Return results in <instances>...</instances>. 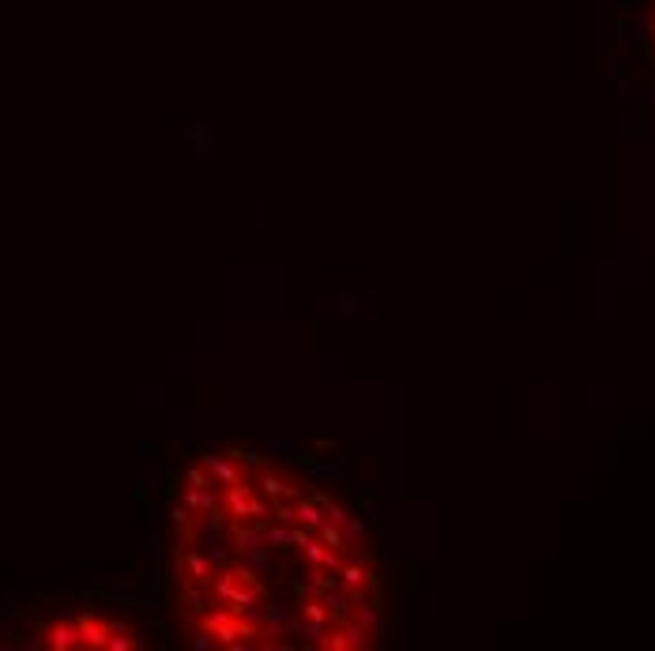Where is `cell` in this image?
<instances>
[{"instance_id": "cell-19", "label": "cell", "mask_w": 655, "mask_h": 651, "mask_svg": "<svg viewBox=\"0 0 655 651\" xmlns=\"http://www.w3.org/2000/svg\"><path fill=\"white\" fill-rule=\"evenodd\" d=\"M184 482H189V486H211V474L204 467H189V471H184Z\"/></svg>"}, {"instance_id": "cell-21", "label": "cell", "mask_w": 655, "mask_h": 651, "mask_svg": "<svg viewBox=\"0 0 655 651\" xmlns=\"http://www.w3.org/2000/svg\"><path fill=\"white\" fill-rule=\"evenodd\" d=\"M204 554H208V561H211V564H226V550H223V542H218V539L208 546Z\"/></svg>"}, {"instance_id": "cell-22", "label": "cell", "mask_w": 655, "mask_h": 651, "mask_svg": "<svg viewBox=\"0 0 655 651\" xmlns=\"http://www.w3.org/2000/svg\"><path fill=\"white\" fill-rule=\"evenodd\" d=\"M275 520H279V523H294L298 512H294L291 505H275Z\"/></svg>"}, {"instance_id": "cell-5", "label": "cell", "mask_w": 655, "mask_h": 651, "mask_svg": "<svg viewBox=\"0 0 655 651\" xmlns=\"http://www.w3.org/2000/svg\"><path fill=\"white\" fill-rule=\"evenodd\" d=\"M324 606H328V618H343V622H350V618H355V591H347V588H332V591L324 595Z\"/></svg>"}, {"instance_id": "cell-20", "label": "cell", "mask_w": 655, "mask_h": 651, "mask_svg": "<svg viewBox=\"0 0 655 651\" xmlns=\"http://www.w3.org/2000/svg\"><path fill=\"white\" fill-rule=\"evenodd\" d=\"M328 520H332L335 527H347V523H350L347 508H343V505H335V501H328Z\"/></svg>"}, {"instance_id": "cell-1", "label": "cell", "mask_w": 655, "mask_h": 651, "mask_svg": "<svg viewBox=\"0 0 655 651\" xmlns=\"http://www.w3.org/2000/svg\"><path fill=\"white\" fill-rule=\"evenodd\" d=\"M204 471L211 474V482L215 486H233V482H245L242 478V467H238V459H226V456H218V452H208L204 456Z\"/></svg>"}, {"instance_id": "cell-23", "label": "cell", "mask_w": 655, "mask_h": 651, "mask_svg": "<svg viewBox=\"0 0 655 651\" xmlns=\"http://www.w3.org/2000/svg\"><path fill=\"white\" fill-rule=\"evenodd\" d=\"M170 520H174L177 527H184V523H192V512H189V508H184V505H181V508H174V512H170Z\"/></svg>"}, {"instance_id": "cell-9", "label": "cell", "mask_w": 655, "mask_h": 651, "mask_svg": "<svg viewBox=\"0 0 655 651\" xmlns=\"http://www.w3.org/2000/svg\"><path fill=\"white\" fill-rule=\"evenodd\" d=\"M184 603H189L192 614H208L211 606H218V598L204 584H184Z\"/></svg>"}, {"instance_id": "cell-6", "label": "cell", "mask_w": 655, "mask_h": 651, "mask_svg": "<svg viewBox=\"0 0 655 651\" xmlns=\"http://www.w3.org/2000/svg\"><path fill=\"white\" fill-rule=\"evenodd\" d=\"M301 554L309 557V564H316V569H328V573H332V569H340V564H343V554H340V550H332V546H324L321 539H313Z\"/></svg>"}, {"instance_id": "cell-25", "label": "cell", "mask_w": 655, "mask_h": 651, "mask_svg": "<svg viewBox=\"0 0 655 651\" xmlns=\"http://www.w3.org/2000/svg\"><path fill=\"white\" fill-rule=\"evenodd\" d=\"M340 313H355V298H340Z\"/></svg>"}, {"instance_id": "cell-16", "label": "cell", "mask_w": 655, "mask_h": 651, "mask_svg": "<svg viewBox=\"0 0 655 651\" xmlns=\"http://www.w3.org/2000/svg\"><path fill=\"white\" fill-rule=\"evenodd\" d=\"M316 535H313V527H306V523H291V546H298V550H306V546L313 542Z\"/></svg>"}, {"instance_id": "cell-11", "label": "cell", "mask_w": 655, "mask_h": 651, "mask_svg": "<svg viewBox=\"0 0 655 651\" xmlns=\"http://www.w3.org/2000/svg\"><path fill=\"white\" fill-rule=\"evenodd\" d=\"M316 539H321L324 546H332V550H340V554H347V546H343V527H335L332 520H324L321 527H316Z\"/></svg>"}, {"instance_id": "cell-2", "label": "cell", "mask_w": 655, "mask_h": 651, "mask_svg": "<svg viewBox=\"0 0 655 651\" xmlns=\"http://www.w3.org/2000/svg\"><path fill=\"white\" fill-rule=\"evenodd\" d=\"M369 644V629L365 625H343V629H335V632H328V640H324V647H332V651H350V647H365Z\"/></svg>"}, {"instance_id": "cell-15", "label": "cell", "mask_w": 655, "mask_h": 651, "mask_svg": "<svg viewBox=\"0 0 655 651\" xmlns=\"http://www.w3.org/2000/svg\"><path fill=\"white\" fill-rule=\"evenodd\" d=\"M301 614H306V622H332L328 618V606H324V595H313Z\"/></svg>"}, {"instance_id": "cell-17", "label": "cell", "mask_w": 655, "mask_h": 651, "mask_svg": "<svg viewBox=\"0 0 655 651\" xmlns=\"http://www.w3.org/2000/svg\"><path fill=\"white\" fill-rule=\"evenodd\" d=\"M267 452H279L282 459H294V456H298V444H294V441L275 437V441H267Z\"/></svg>"}, {"instance_id": "cell-24", "label": "cell", "mask_w": 655, "mask_h": 651, "mask_svg": "<svg viewBox=\"0 0 655 651\" xmlns=\"http://www.w3.org/2000/svg\"><path fill=\"white\" fill-rule=\"evenodd\" d=\"M211 644H215V640H211V632H208V629H204V632H196V637H192V647H196V651H208Z\"/></svg>"}, {"instance_id": "cell-4", "label": "cell", "mask_w": 655, "mask_h": 651, "mask_svg": "<svg viewBox=\"0 0 655 651\" xmlns=\"http://www.w3.org/2000/svg\"><path fill=\"white\" fill-rule=\"evenodd\" d=\"M249 497H253V486H245V482L223 486V508L230 512V520H233V523H242V520H245V512H249Z\"/></svg>"}, {"instance_id": "cell-12", "label": "cell", "mask_w": 655, "mask_h": 651, "mask_svg": "<svg viewBox=\"0 0 655 651\" xmlns=\"http://www.w3.org/2000/svg\"><path fill=\"white\" fill-rule=\"evenodd\" d=\"M245 569L253 573V576H267V573H272V557L264 554V546H260V550H253V554H245Z\"/></svg>"}, {"instance_id": "cell-3", "label": "cell", "mask_w": 655, "mask_h": 651, "mask_svg": "<svg viewBox=\"0 0 655 651\" xmlns=\"http://www.w3.org/2000/svg\"><path fill=\"white\" fill-rule=\"evenodd\" d=\"M181 576H184V584H211L215 564L208 561V554L192 550V554H184V557H181Z\"/></svg>"}, {"instance_id": "cell-14", "label": "cell", "mask_w": 655, "mask_h": 651, "mask_svg": "<svg viewBox=\"0 0 655 651\" xmlns=\"http://www.w3.org/2000/svg\"><path fill=\"white\" fill-rule=\"evenodd\" d=\"M362 542H365V527L358 520H350L343 527V546H347V550H362Z\"/></svg>"}, {"instance_id": "cell-7", "label": "cell", "mask_w": 655, "mask_h": 651, "mask_svg": "<svg viewBox=\"0 0 655 651\" xmlns=\"http://www.w3.org/2000/svg\"><path fill=\"white\" fill-rule=\"evenodd\" d=\"M257 486H260V493H264V497H272V501H279V497H294V493H298V490L287 482V478L275 474V471H260Z\"/></svg>"}, {"instance_id": "cell-18", "label": "cell", "mask_w": 655, "mask_h": 651, "mask_svg": "<svg viewBox=\"0 0 655 651\" xmlns=\"http://www.w3.org/2000/svg\"><path fill=\"white\" fill-rule=\"evenodd\" d=\"M260 516H267V501H264V497H249L245 520H257V523H260Z\"/></svg>"}, {"instance_id": "cell-13", "label": "cell", "mask_w": 655, "mask_h": 651, "mask_svg": "<svg viewBox=\"0 0 655 651\" xmlns=\"http://www.w3.org/2000/svg\"><path fill=\"white\" fill-rule=\"evenodd\" d=\"M298 632H301L306 640H313V644H321V647H324V640H328V632H332V629H328V622H306V625H298Z\"/></svg>"}, {"instance_id": "cell-10", "label": "cell", "mask_w": 655, "mask_h": 651, "mask_svg": "<svg viewBox=\"0 0 655 651\" xmlns=\"http://www.w3.org/2000/svg\"><path fill=\"white\" fill-rule=\"evenodd\" d=\"M264 546L267 550H291V523L264 527Z\"/></svg>"}, {"instance_id": "cell-8", "label": "cell", "mask_w": 655, "mask_h": 651, "mask_svg": "<svg viewBox=\"0 0 655 651\" xmlns=\"http://www.w3.org/2000/svg\"><path fill=\"white\" fill-rule=\"evenodd\" d=\"M335 573H340V588L355 591V595L369 584V569H365V564H358V561H347V564H340Z\"/></svg>"}]
</instances>
